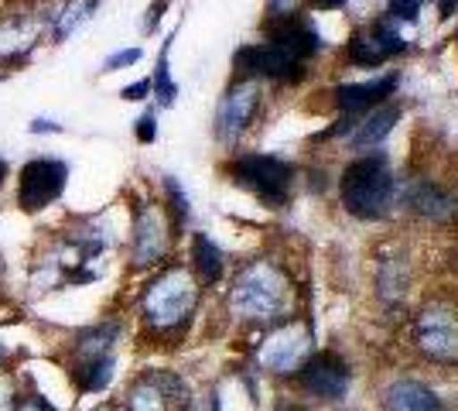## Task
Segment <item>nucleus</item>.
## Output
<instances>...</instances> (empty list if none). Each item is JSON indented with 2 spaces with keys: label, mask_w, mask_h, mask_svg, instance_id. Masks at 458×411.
Here are the masks:
<instances>
[{
  "label": "nucleus",
  "mask_w": 458,
  "mask_h": 411,
  "mask_svg": "<svg viewBox=\"0 0 458 411\" xmlns=\"http://www.w3.org/2000/svg\"><path fill=\"white\" fill-rule=\"evenodd\" d=\"M168 223H165V213L154 206V202H144L137 210L134 219V264L137 268H148V264H157L161 257L168 254Z\"/></svg>",
  "instance_id": "obj_13"
},
{
  "label": "nucleus",
  "mask_w": 458,
  "mask_h": 411,
  "mask_svg": "<svg viewBox=\"0 0 458 411\" xmlns=\"http://www.w3.org/2000/svg\"><path fill=\"white\" fill-rule=\"evenodd\" d=\"M0 411H18V401H14V381H11V377H0Z\"/></svg>",
  "instance_id": "obj_26"
},
{
  "label": "nucleus",
  "mask_w": 458,
  "mask_h": 411,
  "mask_svg": "<svg viewBox=\"0 0 458 411\" xmlns=\"http://www.w3.org/2000/svg\"><path fill=\"white\" fill-rule=\"evenodd\" d=\"M270 41H274V45H281L284 52H291L294 59H301V62L322 48L318 31H315V28H311L308 21H301V18L274 21V24H270Z\"/></svg>",
  "instance_id": "obj_15"
},
{
  "label": "nucleus",
  "mask_w": 458,
  "mask_h": 411,
  "mask_svg": "<svg viewBox=\"0 0 458 411\" xmlns=\"http://www.w3.org/2000/svg\"><path fill=\"white\" fill-rule=\"evenodd\" d=\"M397 120H401V107H380V110L366 114V117L356 124V131H352V137H349V144H352L356 151L377 148V144L386 141V134L394 131Z\"/></svg>",
  "instance_id": "obj_18"
},
{
  "label": "nucleus",
  "mask_w": 458,
  "mask_h": 411,
  "mask_svg": "<svg viewBox=\"0 0 458 411\" xmlns=\"http://www.w3.org/2000/svg\"><path fill=\"white\" fill-rule=\"evenodd\" d=\"M134 134H137V141H154V137H157V124H154V114H144V117L137 120Z\"/></svg>",
  "instance_id": "obj_27"
},
{
  "label": "nucleus",
  "mask_w": 458,
  "mask_h": 411,
  "mask_svg": "<svg viewBox=\"0 0 458 411\" xmlns=\"http://www.w3.org/2000/svg\"><path fill=\"white\" fill-rule=\"evenodd\" d=\"M134 62H140V48H123V52H116V56H110V59L103 62V69H106V73H116V69H127V65H134Z\"/></svg>",
  "instance_id": "obj_25"
},
{
  "label": "nucleus",
  "mask_w": 458,
  "mask_h": 411,
  "mask_svg": "<svg viewBox=\"0 0 458 411\" xmlns=\"http://www.w3.org/2000/svg\"><path fill=\"white\" fill-rule=\"evenodd\" d=\"M185 401H189V391L182 377L168 371L144 373L127 391V411H178L185 408Z\"/></svg>",
  "instance_id": "obj_11"
},
{
  "label": "nucleus",
  "mask_w": 458,
  "mask_h": 411,
  "mask_svg": "<svg viewBox=\"0 0 458 411\" xmlns=\"http://www.w3.org/2000/svg\"><path fill=\"white\" fill-rule=\"evenodd\" d=\"M96 411H110V408H96Z\"/></svg>",
  "instance_id": "obj_37"
},
{
  "label": "nucleus",
  "mask_w": 458,
  "mask_h": 411,
  "mask_svg": "<svg viewBox=\"0 0 458 411\" xmlns=\"http://www.w3.org/2000/svg\"><path fill=\"white\" fill-rule=\"evenodd\" d=\"M172 41H174V35L165 41V48H161V56H157V73H154V79H151V90L157 93V103H161V107H172L174 97H178V86H174L172 69H168V52H172Z\"/></svg>",
  "instance_id": "obj_22"
},
{
  "label": "nucleus",
  "mask_w": 458,
  "mask_h": 411,
  "mask_svg": "<svg viewBox=\"0 0 458 411\" xmlns=\"http://www.w3.org/2000/svg\"><path fill=\"white\" fill-rule=\"evenodd\" d=\"M394 90H397V76H383L373 79V82H345L335 90V103L345 114H363L369 107L383 103Z\"/></svg>",
  "instance_id": "obj_16"
},
{
  "label": "nucleus",
  "mask_w": 458,
  "mask_h": 411,
  "mask_svg": "<svg viewBox=\"0 0 458 411\" xmlns=\"http://www.w3.org/2000/svg\"><path fill=\"white\" fill-rule=\"evenodd\" d=\"M260 110V86L257 79H236L226 90V97L219 103L216 114V137L223 144H233L250 131V124Z\"/></svg>",
  "instance_id": "obj_9"
},
{
  "label": "nucleus",
  "mask_w": 458,
  "mask_h": 411,
  "mask_svg": "<svg viewBox=\"0 0 458 411\" xmlns=\"http://www.w3.org/2000/svg\"><path fill=\"white\" fill-rule=\"evenodd\" d=\"M114 339L116 326H93L79 333L72 350V377L79 391H103L114 381Z\"/></svg>",
  "instance_id": "obj_4"
},
{
  "label": "nucleus",
  "mask_w": 458,
  "mask_h": 411,
  "mask_svg": "<svg viewBox=\"0 0 458 411\" xmlns=\"http://www.w3.org/2000/svg\"><path fill=\"white\" fill-rule=\"evenodd\" d=\"M401 52H403V39L397 35V28L390 21H377L366 31L352 35L345 56H349L352 65H380V62L394 59Z\"/></svg>",
  "instance_id": "obj_14"
},
{
  "label": "nucleus",
  "mask_w": 458,
  "mask_h": 411,
  "mask_svg": "<svg viewBox=\"0 0 458 411\" xmlns=\"http://www.w3.org/2000/svg\"><path fill=\"white\" fill-rule=\"evenodd\" d=\"M394 193H397V178L383 155H366L352 161L339 182L343 206L360 219H380L390 210Z\"/></svg>",
  "instance_id": "obj_3"
},
{
  "label": "nucleus",
  "mask_w": 458,
  "mask_h": 411,
  "mask_svg": "<svg viewBox=\"0 0 458 411\" xmlns=\"http://www.w3.org/2000/svg\"><path fill=\"white\" fill-rule=\"evenodd\" d=\"M291 305H294V285L284 268L274 261H250L229 288V313L243 322L257 326L284 322L291 319Z\"/></svg>",
  "instance_id": "obj_1"
},
{
  "label": "nucleus",
  "mask_w": 458,
  "mask_h": 411,
  "mask_svg": "<svg viewBox=\"0 0 458 411\" xmlns=\"http://www.w3.org/2000/svg\"><path fill=\"white\" fill-rule=\"evenodd\" d=\"M96 4H99V0H65V4H62V11L55 14V24H52V35H55L58 41L69 39V35L76 31L79 24H82V21L89 18V14H93Z\"/></svg>",
  "instance_id": "obj_21"
},
{
  "label": "nucleus",
  "mask_w": 458,
  "mask_h": 411,
  "mask_svg": "<svg viewBox=\"0 0 458 411\" xmlns=\"http://www.w3.org/2000/svg\"><path fill=\"white\" fill-rule=\"evenodd\" d=\"M294 7H298V0H270V18L274 21L294 18Z\"/></svg>",
  "instance_id": "obj_28"
},
{
  "label": "nucleus",
  "mask_w": 458,
  "mask_h": 411,
  "mask_svg": "<svg viewBox=\"0 0 458 411\" xmlns=\"http://www.w3.org/2000/svg\"><path fill=\"white\" fill-rule=\"evenodd\" d=\"M438 7H441V14H445V18H448V14H455L458 0H438Z\"/></svg>",
  "instance_id": "obj_33"
},
{
  "label": "nucleus",
  "mask_w": 458,
  "mask_h": 411,
  "mask_svg": "<svg viewBox=\"0 0 458 411\" xmlns=\"http://www.w3.org/2000/svg\"><path fill=\"white\" fill-rule=\"evenodd\" d=\"M18 411H55V405H48L45 398H38V394H35V398H28V401H21Z\"/></svg>",
  "instance_id": "obj_31"
},
{
  "label": "nucleus",
  "mask_w": 458,
  "mask_h": 411,
  "mask_svg": "<svg viewBox=\"0 0 458 411\" xmlns=\"http://www.w3.org/2000/svg\"><path fill=\"white\" fill-rule=\"evenodd\" d=\"M229 176L274 210V206H284L291 196L294 168L274 155H243L229 165Z\"/></svg>",
  "instance_id": "obj_5"
},
{
  "label": "nucleus",
  "mask_w": 458,
  "mask_h": 411,
  "mask_svg": "<svg viewBox=\"0 0 458 411\" xmlns=\"http://www.w3.org/2000/svg\"><path fill=\"white\" fill-rule=\"evenodd\" d=\"M165 193H168V206H172L174 227H182L189 219V199H185V189L178 185L174 176H165Z\"/></svg>",
  "instance_id": "obj_23"
},
{
  "label": "nucleus",
  "mask_w": 458,
  "mask_h": 411,
  "mask_svg": "<svg viewBox=\"0 0 458 411\" xmlns=\"http://www.w3.org/2000/svg\"><path fill=\"white\" fill-rule=\"evenodd\" d=\"M195 305H199V285L191 281V274L185 268H168L148 285L140 298V315L148 330L172 336L189 326Z\"/></svg>",
  "instance_id": "obj_2"
},
{
  "label": "nucleus",
  "mask_w": 458,
  "mask_h": 411,
  "mask_svg": "<svg viewBox=\"0 0 458 411\" xmlns=\"http://www.w3.org/2000/svg\"><path fill=\"white\" fill-rule=\"evenodd\" d=\"M165 7H168V0H154V7L148 11L151 18L144 21V28H148V31H154V28H157V21H161V11H165Z\"/></svg>",
  "instance_id": "obj_32"
},
{
  "label": "nucleus",
  "mask_w": 458,
  "mask_h": 411,
  "mask_svg": "<svg viewBox=\"0 0 458 411\" xmlns=\"http://www.w3.org/2000/svg\"><path fill=\"white\" fill-rule=\"evenodd\" d=\"M315 7H322V11H332V7H343L345 0H311Z\"/></svg>",
  "instance_id": "obj_34"
},
{
  "label": "nucleus",
  "mask_w": 458,
  "mask_h": 411,
  "mask_svg": "<svg viewBox=\"0 0 458 411\" xmlns=\"http://www.w3.org/2000/svg\"><path fill=\"white\" fill-rule=\"evenodd\" d=\"M223 268H226L223 251L212 244L209 236L206 234L191 236V271L199 274V281H202V285H216V281L223 278Z\"/></svg>",
  "instance_id": "obj_19"
},
{
  "label": "nucleus",
  "mask_w": 458,
  "mask_h": 411,
  "mask_svg": "<svg viewBox=\"0 0 458 411\" xmlns=\"http://www.w3.org/2000/svg\"><path fill=\"white\" fill-rule=\"evenodd\" d=\"M4 176H7V161L0 158V182H4Z\"/></svg>",
  "instance_id": "obj_35"
},
{
  "label": "nucleus",
  "mask_w": 458,
  "mask_h": 411,
  "mask_svg": "<svg viewBox=\"0 0 458 411\" xmlns=\"http://www.w3.org/2000/svg\"><path fill=\"white\" fill-rule=\"evenodd\" d=\"M424 0H386V18L390 21H414L420 14Z\"/></svg>",
  "instance_id": "obj_24"
},
{
  "label": "nucleus",
  "mask_w": 458,
  "mask_h": 411,
  "mask_svg": "<svg viewBox=\"0 0 458 411\" xmlns=\"http://www.w3.org/2000/svg\"><path fill=\"white\" fill-rule=\"evenodd\" d=\"M0 360H4V347H0Z\"/></svg>",
  "instance_id": "obj_36"
},
{
  "label": "nucleus",
  "mask_w": 458,
  "mask_h": 411,
  "mask_svg": "<svg viewBox=\"0 0 458 411\" xmlns=\"http://www.w3.org/2000/svg\"><path fill=\"white\" fill-rule=\"evenodd\" d=\"M383 408L386 411H445L441 398L420 381H394L383 391Z\"/></svg>",
  "instance_id": "obj_17"
},
{
  "label": "nucleus",
  "mask_w": 458,
  "mask_h": 411,
  "mask_svg": "<svg viewBox=\"0 0 458 411\" xmlns=\"http://www.w3.org/2000/svg\"><path fill=\"white\" fill-rule=\"evenodd\" d=\"M305 62L294 59L291 52H284L281 45L274 41H264V45H247L236 52V69H240V79H253V76H267L277 79V82H298L305 76L301 69Z\"/></svg>",
  "instance_id": "obj_10"
},
{
  "label": "nucleus",
  "mask_w": 458,
  "mask_h": 411,
  "mask_svg": "<svg viewBox=\"0 0 458 411\" xmlns=\"http://www.w3.org/2000/svg\"><path fill=\"white\" fill-rule=\"evenodd\" d=\"M414 343L424 356L458 364V313L445 302L424 305L414 319Z\"/></svg>",
  "instance_id": "obj_7"
},
{
  "label": "nucleus",
  "mask_w": 458,
  "mask_h": 411,
  "mask_svg": "<svg viewBox=\"0 0 458 411\" xmlns=\"http://www.w3.org/2000/svg\"><path fill=\"white\" fill-rule=\"evenodd\" d=\"M28 131H31V134H58V131H62V124H55V120L38 117L35 124H28Z\"/></svg>",
  "instance_id": "obj_30"
},
{
  "label": "nucleus",
  "mask_w": 458,
  "mask_h": 411,
  "mask_svg": "<svg viewBox=\"0 0 458 411\" xmlns=\"http://www.w3.org/2000/svg\"><path fill=\"white\" fill-rule=\"evenodd\" d=\"M411 206H414L420 216H431V219H448V216H455V199L448 196L441 185H435V182H418V185L411 189Z\"/></svg>",
  "instance_id": "obj_20"
},
{
  "label": "nucleus",
  "mask_w": 458,
  "mask_h": 411,
  "mask_svg": "<svg viewBox=\"0 0 458 411\" xmlns=\"http://www.w3.org/2000/svg\"><path fill=\"white\" fill-rule=\"evenodd\" d=\"M69 182V165L58 158H35L21 168L18 182V206L24 213H41L45 206H52Z\"/></svg>",
  "instance_id": "obj_8"
},
{
  "label": "nucleus",
  "mask_w": 458,
  "mask_h": 411,
  "mask_svg": "<svg viewBox=\"0 0 458 411\" xmlns=\"http://www.w3.org/2000/svg\"><path fill=\"white\" fill-rule=\"evenodd\" d=\"M311 343H315L311 326L301 322V319H287L284 326H277V330L260 343L257 364H260L267 373L301 371V364L311 356Z\"/></svg>",
  "instance_id": "obj_6"
},
{
  "label": "nucleus",
  "mask_w": 458,
  "mask_h": 411,
  "mask_svg": "<svg viewBox=\"0 0 458 411\" xmlns=\"http://www.w3.org/2000/svg\"><path fill=\"white\" fill-rule=\"evenodd\" d=\"M352 384V373L335 353H315L301 364V388L318 401H343Z\"/></svg>",
  "instance_id": "obj_12"
},
{
  "label": "nucleus",
  "mask_w": 458,
  "mask_h": 411,
  "mask_svg": "<svg viewBox=\"0 0 458 411\" xmlns=\"http://www.w3.org/2000/svg\"><path fill=\"white\" fill-rule=\"evenodd\" d=\"M148 93H151V79H140V82L123 90V99H148Z\"/></svg>",
  "instance_id": "obj_29"
}]
</instances>
